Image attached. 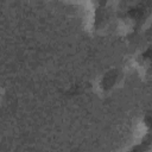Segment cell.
<instances>
[{
    "label": "cell",
    "instance_id": "obj_6",
    "mask_svg": "<svg viewBox=\"0 0 152 152\" xmlns=\"http://www.w3.org/2000/svg\"><path fill=\"white\" fill-rule=\"evenodd\" d=\"M2 99H4V90H2V88H0V104L2 102Z\"/></svg>",
    "mask_w": 152,
    "mask_h": 152
},
{
    "label": "cell",
    "instance_id": "obj_4",
    "mask_svg": "<svg viewBox=\"0 0 152 152\" xmlns=\"http://www.w3.org/2000/svg\"><path fill=\"white\" fill-rule=\"evenodd\" d=\"M131 65L134 68L137 74L142 80L150 78V71H151V48L150 45L142 48L132 57Z\"/></svg>",
    "mask_w": 152,
    "mask_h": 152
},
{
    "label": "cell",
    "instance_id": "obj_3",
    "mask_svg": "<svg viewBox=\"0 0 152 152\" xmlns=\"http://www.w3.org/2000/svg\"><path fill=\"white\" fill-rule=\"evenodd\" d=\"M113 19H114L113 8L95 6L91 15V20H90V27L95 33L106 32V30L110 27Z\"/></svg>",
    "mask_w": 152,
    "mask_h": 152
},
{
    "label": "cell",
    "instance_id": "obj_1",
    "mask_svg": "<svg viewBox=\"0 0 152 152\" xmlns=\"http://www.w3.org/2000/svg\"><path fill=\"white\" fill-rule=\"evenodd\" d=\"M118 27L122 36L135 37L147 30L151 20V2L141 0L127 7L118 18Z\"/></svg>",
    "mask_w": 152,
    "mask_h": 152
},
{
    "label": "cell",
    "instance_id": "obj_2",
    "mask_svg": "<svg viewBox=\"0 0 152 152\" xmlns=\"http://www.w3.org/2000/svg\"><path fill=\"white\" fill-rule=\"evenodd\" d=\"M125 78V69L120 66H109L97 75L94 82V89L99 95L108 96L124 84Z\"/></svg>",
    "mask_w": 152,
    "mask_h": 152
},
{
    "label": "cell",
    "instance_id": "obj_5",
    "mask_svg": "<svg viewBox=\"0 0 152 152\" xmlns=\"http://www.w3.org/2000/svg\"><path fill=\"white\" fill-rule=\"evenodd\" d=\"M96 6H103V7H110L113 8V6L119 2L120 0H94Z\"/></svg>",
    "mask_w": 152,
    "mask_h": 152
}]
</instances>
